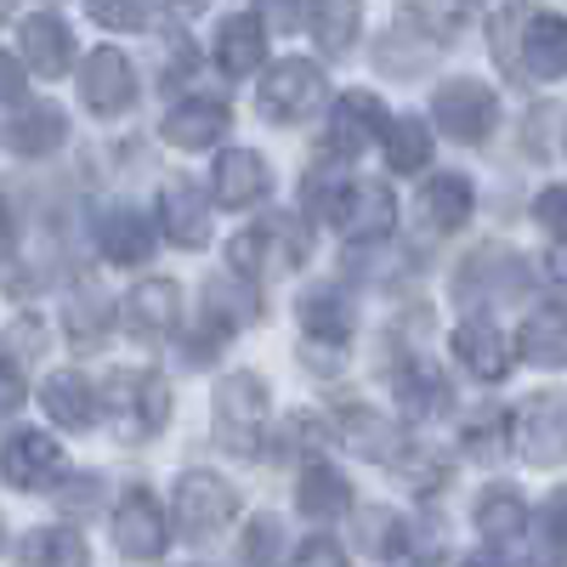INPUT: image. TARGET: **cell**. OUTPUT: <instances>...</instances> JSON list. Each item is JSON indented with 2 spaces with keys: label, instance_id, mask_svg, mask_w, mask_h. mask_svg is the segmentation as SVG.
I'll list each match as a JSON object with an SVG mask.
<instances>
[{
  "label": "cell",
  "instance_id": "2e32d148",
  "mask_svg": "<svg viewBox=\"0 0 567 567\" xmlns=\"http://www.w3.org/2000/svg\"><path fill=\"white\" fill-rule=\"evenodd\" d=\"M23 58L34 63V74L45 80H58L69 63H74V40H69V23L52 12V7H40L23 18Z\"/></svg>",
  "mask_w": 567,
  "mask_h": 567
},
{
  "label": "cell",
  "instance_id": "4316f807",
  "mask_svg": "<svg viewBox=\"0 0 567 567\" xmlns=\"http://www.w3.org/2000/svg\"><path fill=\"white\" fill-rule=\"evenodd\" d=\"M97 239H103V256L120 261V267L148 261V250H154V233H148V221H142L136 210H109L97 221Z\"/></svg>",
  "mask_w": 567,
  "mask_h": 567
},
{
  "label": "cell",
  "instance_id": "603a6c76",
  "mask_svg": "<svg viewBox=\"0 0 567 567\" xmlns=\"http://www.w3.org/2000/svg\"><path fill=\"white\" fill-rule=\"evenodd\" d=\"M205 307H210V323L216 329H245L261 312V290H256L250 278H239V272H221V278L205 284Z\"/></svg>",
  "mask_w": 567,
  "mask_h": 567
},
{
  "label": "cell",
  "instance_id": "4dcf8cb0",
  "mask_svg": "<svg viewBox=\"0 0 567 567\" xmlns=\"http://www.w3.org/2000/svg\"><path fill=\"white\" fill-rule=\"evenodd\" d=\"M352 505V488L336 465H307V477H301V511L318 516V523H329V516H341Z\"/></svg>",
  "mask_w": 567,
  "mask_h": 567
},
{
  "label": "cell",
  "instance_id": "7402d4cb",
  "mask_svg": "<svg viewBox=\"0 0 567 567\" xmlns=\"http://www.w3.org/2000/svg\"><path fill=\"white\" fill-rule=\"evenodd\" d=\"M261 52H267V29H261L256 12H233L216 29V63L227 74H256L261 69Z\"/></svg>",
  "mask_w": 567,
  "mask_h": 567
},
{
  "label": "cell",
  "instance_id": "8d00e7d4",
  "mask_svg": "<svg viewBox=\"0 0 567 567\" xmlns=\"http://www.w3.org/2000/svg\"><path fill=\"white\" fill-rule=\"evenodd\" d=\"M523 29H528V12L523 7L494 12V52H499L505 69H523Z\"/></svg>",
  "mask_w": 567,
  "mask_h": 567
},
{
  "label": "cell",
  "instance_id": "83f0119b",
  "mask_svg": "<svg viewBox=\"0 0 567 567\" xmlns=\"http://www.w3.org/2000/svg\"><path fill=\"white\" fill-rule=\"evenodd\" d=\"M523 358L539 363V369H567V312L561 307H545L523 323Z\"/></svg>",
  "mask_w": 567,
  "mask_h": 567
},
{
  "label": "cell",
  "instance_id": "ac0fdd59",
  "mask_svg": "<svg viewBox=\"0 0 567 567\" xmlns=\"http://www.w3.org/2000/svg\"><path fill=\"white\" fill-rule=\"evenodd\" d=\"M488 284V296H516L523 290V256L516 250H505V245H488V250H477L465 267H460V278H454V290L465 296V301H477V290Z\"/></svg>",
  "mask_w": 567,
  "mask_h": 567
},
{
  "label": "cell",
  "instance_id": "ffe728a7",
  "mask_svg": "<svg viewBox=\"0 0 567 567\" xmlns=\"http://www.w3.org/2000/svg\"><path fill=\"white\" fill-rule=\"evenodd\" d=\"M301 329L318 347H347L352 341V312H347V296L336 284H312L301 296Z\"/></svg>",
  "mask_w": 567,
  "mask_h": 567
},
{
  "label": "cell",
  "instance_id": "5bb4252c",
  "mask_svg": "<svg viewBox=\"0 0 567 567\" xmlns=\"http://www.w3.org/2000/svg\"><path fill=\"white\" fill-rule=\"evenodd\" d=\"M267 159L261 154H250V148H227L221 159H216V171H210V194H216V205H227V210H245V205H256L261 194H267Z\"/></svg>",
  "mask_w": 567,
  "mask_h": 567
},
{
  "label": "cell",
  "instance_id": "7bdbcfd3",
  "mask_svg": "<svg viewBox=\"0 0 567 567\" xmlns=\"http://www.w3.org/2000/svg\"><path fill=\"white\" fill-rule=\"evenodd\" d=\"M409 18H414V23H425V29H432V34L443 40L449 29H460V23H465V7H409Z\"/></svg>",
  "mask_w": 567,
  "mask_h": 567
},
{
  "label": "cell",
  "instance_id": "f1b7e54d",
  "mask_svg": "<svg viewBox=\"0 0 567 567\" xmlns=\"http://www.w3.org/2000/svg\"><path fill=\"white\" fill-rule=\"evenodd\" d=\"M63 136H69V120H63V109L58 103H34V109H23L18 120H12V148L18 154H52V148H63Z\"/></svg>",
  "mask_w": 567,
  "mask_h": 567
},
{
  "label": "cell",
  "instance_id": "5b68a950",
  "mask_svg": "<svg viewBox=\"0 0 567 567\" xmlns=\"http://www.w3.org/2000/svg\"><path fill=\"white\" fill-rule=\"evenodd\" d=\"M318 103H323V69H318V63L284 58V63L267 69V80H261V114H267V120L296 125V120H307Z\"/></svg>",
  "mask_w": 567,
  "mask_h": 567
},
{
  "label": "cell",
  "instance_id": "1f68e13d",
  "mask_svg": "<svg viewBox=\"0 0 567 567\" xmlns=\"http://www.w3.org/2000/svg\"><path fill=\"white\" fill-rule=\"evenodd\" d=\"M477 528H483V539H523V528H528L523 494L516 488H488L477 499Z\"/></svg>",
  "mask_w": 567,
  "mask_h": 567
},
{
  "label": "cell",
  "instance_id": "8fae6325",
  "mask_svg": "<svg viewBox=\"0 0 567 567\" xmlns=\"http://www.w3.org/2000/svg\"><path fill=\"white\" fill-rule=\"evenodd\" d=\"M80 97H85L91 114H120V109H131V97H136V74H131L125 52H114V45L91 52L85 69H80Z\"/></svg>",
  "mask_w": 567,
  "mask_h": 567
},
{
  "label": "cell",
  "instance_id": "484cf974",
  "mask_svg": "<svg viewBox=\"0 0 567 567\" xmlns=\"http://www.w3.org/2000/svg\"><path fill=\"white\" fill-rule=\"evenodd\" d=\"M227 125H233V114L221 103H182L165 114V142H176V148H210Z\"/></svg>",
  "mask_w": 567,
  "mask_h": 567
},
{
  "label": "cell",
  "instance_id": "836d02e7",
  "mask_svg": "<svg viewBox=\"0 0 567 567\" xmlns=\"http://www.w3.org/2000/svg\"><path fill=\"white\" fill-rule=\"evenodd\" d=\"M398 398H403L414 414H432V409H443V403H449V386H443V374L409 363V369L398 374Z\"/></svg>",
  "mask_w": 567,
  "mask_h": 567
},
{
  "label": "cell",
  "instance_id": "30bf717a",
  "mask_svg": "<svg viewBox=\"0 0 567 567\" xmlns=\"http://www.w3.org/2000/svg\"><path fill=\"white\" fill-rule=\"evenodd\" d=\"M0 477H7L12 488H23V494H40L45 483H58V477H63V449H58V437L18 432L7 449H0Z\"/></svg>",
  "mask_w": 567,
  "mask_h": 567
},
{
  "label": "cell",
  "instance_id": "7a4b0ae2",
  "mask_svg": "<svg viewBox=\"0 0 567 567\" xmlns=\"http://www.w3.org/2000/svg\"><path fill=\"white\" fill-rule=\"evenodd\" d=\"M233 511H239V494H233L221 477H210V471H187V477L176 483V494H171V516H176V528L187 539H216L233 523Z\"/></svg>",
  "mask_w": 567,
  "mask_h": 567
},
{
  "label": "cell",
  "instance_id": "ab89813d",
  "mask_svg": "<svg viewBox=\"0 0 567 567\" xmlns=\"http://www.w3.org/2000/svg\"><path fill=\"white\" fill-rule=\"evenodd\" d=\"M534 221L550 233V239H561V245H567V182L545 187V194L534 199Z\"/></svg>",
  "mask_w": 567,
  "mask_h": 567
},
{
  "label": "cell",
  "instance_id": "f35d334b",
  "mask_svg": "<svg viewBox=\"0 0 567 567\" xmlns=\"http://www.w3.org/2000/svg\"><path fill=\"white\" fill-rule=\"evenodd\" d=\"M358 528L369 534L363 545H369L374 556H392V550H403V523H398V511H363V516H358Z\"/></svg>",
  "mask_w": 567,
  "mask_h": 567
},
{
  "label": "cell",
  "instance_id": "9a60e30c",
  "mask_svg": "<svg viewBox=\"0 0 567 567\" xmlns=\"http://www.w3.org/2000/svg\"><path fill=\"white\" fill-rule=\"evenodd\" d=\"M454 358L477 374V381H505V374H511V341L499 336L488 318H465L454 329Z\"/></svg>",
  "mask_w": 567,
  "mask_h": 567
},
{
  "label": "cell",
  "instance_id": "60d3db41",
  "mask_svg": "<svg viewBox=\"0 0 567 567\" xmlns=\"http://www.w3.org/2000/svg\"><path fill=\"white\" fill-rule=\"evenodd\" d=\"M465 443H471V454H483V460H494V454L505 449V414H494V420H471V432H465Z\"/></svg>",
  "mask_w": 567,
  "mask_h": 567
},
{
  "label": "cell",
  "instance_id": "4fadbf2b",
  "mask_svg": "<svg viewBox=\"0 0 567 567\" xmlns=\"http://www.w3.org/2000/svg\"><path fill=\"white\" fill-rule=\"evenodd\" d=\"M336 221L352 233L358 245L386 239L392 221H398V199H392V187H386V182H352L347 194H341V205H336Z\"/></svg>",
  "mask_w": 567,
  "mask_h": 567
},
{
  "label": "cell",
  "instance_id": "d6a6232c",
  "mask_svg": "<svg viewBox=\"0 0 567 567\" xmlns=\"http://www.w3.org/2000/svg\"><path fill=\"white\" fill-rule=\"evenodd\" d=\"M386 165H392L398 176L425 171V165H432V131H425L420 120H398V125H386Z\"/></svg>",
  "mask_w": 567,
  "mask_h": 567
},
{
  "label": "cell",
  "instance_id": "52a82bcc",
  "mask_svg": "<svg viewBox=\"0 0 567 567\" xmlns=\"http://www.w3.org/2000/svg\"><path fill=\"white\" fill-rule=\"evenodd\" d=\"M165 539H171V516L159 511V499L131 488L120 499V511H114V545H120V556L125 561H154V556H165Z\"/></svg>",
  "mask_w": 567,
  "mask_h": 567
},
{
  "label": "cell",
  "instance_id": "e0dca14e",
  "mask_svg": "<svg viewBox=\"0 0 567 567\" xmlns=\"http://www.w3.org/2000/svg\"><path fill=\"white\" fill-rule=\"evenodd\" d=\"M159 216H165V233L182 250H199L210 239V199L199 194L194 182H171L159 194Z\"/></svg>",
  "mask_w": 567,
  "mask_h": 567
},
{
  "label": "cell",
  "instance_id": "9c48e42d",
  "mask_svg": "<svg viewBox=\"0 0 567 567\" xmlns=\"http://www.w3.org/2000/svg\"><path fill=\"white\" fill-rule=\"evenodd\" d=\"M386 109L381 97H369V91H352V97L336 103V114H329V131H323V148L341 154V159H358L374 136H386Z\"/></svg>",
  "mask_w": 567,
  "mask_h": 567
},
{
  "label": "cell",
  "instance_id": "d6986e66",
  "mask_svg": "<svg viewBox=\"0 0 567 567\" xmlns=\"http://www.w3.org/2000/svg\"><path fill=\"white\" fill-rule=\"evenodd\" d=\"M523 69L534 80H561L567 74V18L556 12H528L523 29Z\"/></svg>",
  "mask_w": 567,
  "mask_h": 567
},
{
  "label": "cell",
  "instance_id": "816d5d0a",
  "mask_svg": "<svg viewBox=\"0 0 567 567\" xmlns=\"http://www.w3.org/2000/svg\"><path fill=\"white\" fill-rule=\"evenodd\" d=\"M12 245V210H7V199H0V250Z\"/></svg>",
  "mask_w": 567,
  "mask_h": 567
},
{
  "label": "cell",
  "instance_id": "f907efd6",
  "mask_svg": "<svg viewBox=\"0 0 567 567\" xmlns=\"http://www.w3.org/2000/svg\"><path fill=\"white\" fill-rule=\"evenodd\" d=\"M460 567H511V561H505L499 550H483V556H465Z\"/></svg>",
  "mask_w": 567,
  "mask_h": 567
},
{
  "label": "cell",
  "instance_id": "7dc6e473",
  "mask_svg": "<svg viewBox=\"0 0 567 567\" xmlns=\"http://www.w3.org/2000/svg\"><path fill=\"white\" fill-rule=\"evenodd\" d=\"M23 392H29V386H23V374H18L12 363H0V414H12V409L23 403Z\"/></svg>",
  "mask_w": 567,
  "mask_h": 567
},
{
  "label": "cell",
  "instance_id": "d4e9b609",
  "mask_svg": "<svg viewBox=\"0 0 567 567\" xmlns=\"http://www.w3.org/2000/svg\"><path fill=\"white\" fill-rule=\"evenodd\" d=\"M341 425H347V443H352L363 460H381V465H398V460H403V437H398V425H392L386 414L347 409Z\"/></svg>",
  "mask_w": 567,
  "mask_h": 567
},
{
  "label": "cell",
  "instance_id": "3957f363",
  "mask_svg": "<svg viewBox=\"0 0 567 567\" xmlns=\"http://www.w3.org/2000/svg\"><path fill=\"white\" fill-rule=\"evenodd\" d=\"M261 425H267V386L256 374H227L216 386V432L233 454H256L261 443Z\"/></svg>",
  "mask_w": 567,
  "mask_h": 567
},
{
  "label": "cell",
  "instance_id": "8992f818",
  "mask_svg": "<svg viewBox=\"0 0 567 567\" xmlns=\"http://www.w3.org/2000/svg\"><path fill=\"white\" fill-rule=\"evenodd\" d=\"M432 114L454 142H483L499 120V103H494V91L483 80H449V85H437Z\"/></svg>",
  "mask_w": 567,
  "mask_h": 567
},
{
  "label": "cell",
  "instance_id": "6da1fadb",
  "mask_svg": "<svg viewBox=\"0 0 567 567\" xmlns=\"http://www.w3.org/2000/svg\"><path fill=\"white\" fill-rule=\"evenodd\" d=\"M301 256H307V227H296V216H267L261 227L239 233V239L227 245V261L239 267V278L290 272Z\"/></svg>",
  "mask_w": 567,
  "mask_h": 567
},
{
  "label": "cell",
  "instance_id": "f6af8a7d",
  "mask_svg": "<svg viewBox=\"0 0 567 567\" xmlns=\"http://www.w3.org/2000/svg\"><path fill=\"white\" fill-rule=\"evenodd\" d=\"M539 534H545V539H556V545H567V488L545 505V516H539Z\"/></svg>",
  "mask_w": 567,
  "mask_h": 567
},
{
  "label": "cell",
  "instance_id": "ee69618b",
  "mask_svg": "<svg viewBox=\"0 0 567 567\" xmlns=\"http://www.w3.org/2000/svg\"><path fill=\"white\" fill-rule=\"evenodd\" d=\"M97 488H103V477H74L69 494H63V511L69 516H91L97 511Z\"/></svg>",
  "mask_w": 567,
  "mask_h": 567
},
{
  "label": "cell",
  "instance_id": "cb8c5ba5",
  "mask_svg": "<svg viewBox=\"0 0 567 567\" xmlns=\"http://www.w3.org/2000/svg\"><path fill=\"white\" fill-rule=\"evenodd\" d=\"M471 205H477V194H471V182L454 176V171L432 176V182H425V194H420V210H425V221H432L437 233L465 227L471 221Z\"/></svg>",
  "mask_w": 567,
  "mask_h": 567
},
{
  "label": "cell",
  "instance_id": "b9f144b4",
  "mask_svg": "<svg viewBox=\"0 0 567 567\" xmlns=\"http://www.w3.org/2000/svg\"><path fill=\"white\" fill-rule=\"evenodd\" d=\"M296 567H352V561H347V550L336 539H307L296 550Z\"/></svg>",
  "mask_w": 567,
  "mask_h": 567
},
{
  "label": "cell",
  "instance_id": "44dd1931",
  "mask_svg": "<svg viewBox=\"0 0 567 567\" xmlns=\"http://www.w3.org/2000/svg\"><path fill=\"white\" fill-rule=\"evenodd\" d=\"M40 403L58 425H69V432H85V425L97 420V392H91V381L80 369H58L52 381L40 386Z\"/></svg>",
  "mask_w": 567,
  "mask_h": 567
},
{
  "label": "cell",
  "instance_id": "e575fe53",
  "mask_svg": "<svg viewBox=\"0 0 567 567\" xmlns=\"http://www.w3.org/2000/svg\"><path fill=\"white\" fill-rule=\"evenodd\" d=\"M312 23H318V40L329 58H341L352 34H358V7H312Z\"/></svg>",
  "mask_w": 567,
  "mask_h": 567
},
{
  "label": "cell",
  "instance_id": "c3c4849f",
  "mask_svg": "<svg viewBox=\"0 0 567 567\" xmlns=\"http://www.w3.org/2000/svg\"><path fill=\"white\" fill-rule=\"evenodd\" d=\"M545 284H550V290H556V296H567V245L545 256Z\"/></svg>",
  "mask_w": 567,
  "mask_h": 567
},
{
  "label": "cell",
  "instance_id": "d590c367",
  "mask_svg": "<svg viewBox=\"0 0 567 567\" xmlns=\"http://www.w3.org/2000/svg\"><path fill=\"white\" fill-rule=\"evenodd\" d=\"M103 329H109V312H103V301L91 290L69 301V336H74V347H97Z\"/></svg>",
  "mask_w": 567,
  "mask_h": 567
},
{
  "label": "cell",
  "instance_id": "277c9868",
  "mask_svg": "<svg viewBox=\"0 0 567 567\" xmlns=\"http://www.w3.org/2000/svg\"><path fill=\"white\" fill-rule=\"evenodd\" d=\"M109 398H114V414H120V432H125V437H154V432H165V420H171V381H165V374H154V369L114 374Z\"/></svg>",
  "mask_w": 567,
  "mask_h": 567
},
{
  "label": "cell",
  "instance_id": "f546056e",
  "mask_svg": "<svg viewBox=\"0 0 567 567\" xmlns=\"http://www.w3.org/2000/svg\"><path fill=\"white\" fill-rule=\"evenodd\" d=\"M18 567H85V539L69 528H34L18 545Z\"/></svg>",
  "mask_w": 567,
  "mask_h": 567
},
{
  "label": "cell",
  "instance_id": "ba28073f",
  "mask_svg": "<svg viewBox=\"0 0 567 567\" xmlns=\"http://www.w3.org/2000/svg\"><path fill=\"white\" fill-rule=\"evenodd\" d=\"M516 449L534 465H561L567 460V398L561 392H539L516 414Z\"/></svg>",
  "mask_w": 567,
  "mask_h": 567
},
{
  "label": "cell",
  "instance_id": "bcb514c9",
  "mask_svg": "<svg viewBox=\"0 0 567 567\" xmlns=\"http://www.w3.org/2000/svg\"><path fill=\"white\" fill-rule=\"evenodd\" d=\"M154 12L148 7H97V23H109V29H142Z\"/></svg>",
  "mask_w": 567,
  "mask_h": 567
},
{
  "label": "cell",
  "instance_id": "681fc988",
  "mask_svg": "<svg viewBox=\"0 0 567 567\" xmlns=\"http://www.w3.org/2000/svg\"><path fill=\"white\" fill-rule=\"evenodd\" d=\"M18 91H23V69L12 58H0V97H18Z\"/></svg>",
  "mask_w": 567,
  "mask_h": 567
},
{
  "label": "cell",
  "instance_id": "74e56055",
  "mask_svg": "<svg viewBox=\"0 0 567 567\" xmlns=\"http://www.w3.org/2000/svg\"><path fill=\"white\" fill-rule=\"evenodd\" d=\"M278 539H284V528L272 516H256L245 534V550H239V567H278Z\"/></svg>",
  "mask_w": 567,
  "mask_h": 567
},
{
  "label": "cell",
  "instance_id": "7c38bea8",
  "mask_svg": "<svg viewBox=\"0 0 567 567\" xmlns=\"http://www.w3.org/2000/svg\"><path fill=\"white\" fill-rule=\"evenodd\" d=\"M176 307H182V290L165 278H142L136 290L120 301V323L131 329L136 341H165L176 329Z\"/></svg>",
  "mask_w": 567,
  "mask_h": 567
},
{
  "label": "cell",
  "instance_id": "f5cc1de1",
  "mask_svg": "<svg viewBox=\"0 0 567 567\" xmlns=\"http://www.w3.org/2000/svg\"><path fill=\"white\" fill-rule=\"evenodd\" d=\"M0 545H7V523H0Z\"/></svg>",
  "mask_w": 567,
  "mask_h": 567
}]
</instances>
